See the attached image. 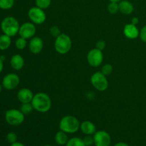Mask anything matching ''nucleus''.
Returning <instances> with one entry per match:
<instances>
[{
	"mask_svg": "<svg viewBox=\"0 0 146 146\" xmlns=\"http://www.w3.org/2000/svg\"><path fill=\"white\" fill-rule=\"evenodd\" d=\"M81 123L78 118L73 115H66L63 117L59 123L61 131L66 133H74L79 130Z\"/></svg>",
	"mask_w": 146,
	"mask_h": 146,
	"instance_id": "nucleus-2",
	"label": "nucleus"
},
{
	"mask_svg": "<svg viewBox=\"0 0 146 146\" xmlns=\"http://www.w3.org/2000/svg\"><path fill=\"white\" fill-rule=\"evenodd\" d=\"M36 32V29L35 24L32 22L24 23L22 25L20 26L19 30V34L20 37H22L26 39H31L34 36Z\"/></svg>",
	"mask_w": 146,
	"mask_h": 146,
	"instance_id": "nucleus-9",
	"label": "nucleus"
},
{
	"mask_svg": "<svg viewBox=\"0 0 146 146\" xmlns=\"http://www.w3.org/2000/svg\"><path fill=\"white\" fill-rule=\"evenodd\" d=\"M11 44V37L6 34L0 36V50H7Z\"/></svg>",
	"mask_w": 146,
	"mask_h": 146,
	"instance_id": "nucleus-19",
	"label": "nucleus"
},
{
	"mask_svg": "<svg viewBox=\"0 0 146 146\" xmlns=\"http://www.w3.org/2000/svg\"><path fill=\"white\" fill-rule=\"evenodd\" d=\"M36 6L42 9H46L51 6V0H35Z\"/></svg>",
	"mask_w": 146,
	"mask_h": 146,
	"instance_id": "nucleus-23",
	"label": "nucleus"
},
{
	"mask_svg": "<svg viewBox=\"0 0 146 146\" xmlns=\"http://www.w3.org/2000/svg\"><path fill=\"white\" fill-rule=\"evenodd\" d=\"M139 37L143 42L146 43V25L142 27L141 30H140Z\"/></svg>",
	"mask_w": 146,
	"mask_h": 146,
	"instance_id": "nucleus-31",
	"label": "nucleus"
},
{
	"mask_svg": "<svg viewBox=\"0 0 146 146\" xmlns=\"http://www.w3.org/2000/svg\"><path fill=\"white\" fill-rule=\"evenodd\" d=\"M11 146H24V145L23 143H21L17 142H17L14 143H11Z\"/></svg>",
	"mask_w": 146,
	"mask_h": 146,
	"instance_id": "nucleus-34",
	"label": "nucleus"
},
{
	"mask_svg": "<svg viewBox=\"0 0 146 146\" xmlns=\"http://www.w3.org/2000/svg\"><path fill=\"white\" fill-rule=\"evenodd\" d=\"M34 96L32 91L27 88H21L17 93V98L21 104L31 103Z\"/></svg>",
	"mask_w": 146,
	"mask_h": 146,
	"instance_id": "nucleus-13",
	"label": "nucleus"
},
{
	"mask_svg": "<svg viewBox=\"0 0 146 146\" xmlns=\"http://www.w3.org/2000/svg\"><path fill=\"white\" fill-rule=\"evenodd\" d=\"M20 25L18 20L14 17H7L1 21V29L2 32L10 37L19 34Z\"/></svg>",
	"mask_w": 146,
	"mask_h": 146,
	"instance_id": "nucleus-3",
	"label": "nucleus"
},
{
	"mask_svg": "<svg viewBox=\"0 0 146 146\" xmlns=\"http://www.w3.org/2000/svg\"><path fill=\"white\" fill-rule=\"evenodd\" d=\"M94 140L96 146H110L111 143L109 133L105 131H96L94 134Z\"/></svg>",
	"mask_w": 146,
	"mask_h": 146,
	"instance_id": "nucleus-11",
	"label": "nucleus"
},
{
	"mask_svg": "<svg viewBox=\"0 0 146 146\" xmlns=\"http://www.w3.org/2000/svg\"><path fill=\"white\" fill-rule=\"evenodd\" d=\"M43 48H44V41L42 38L38 36H34L31 38L29 44V48L32 54H39L43 50Z\"/></svg>",
	"mask_w": 146,
	"mask_h": 146,
	"instance_id": "nucleus-12",
	"label": "nucleus"
},
{
	"mask_svg": "<svg viewBox=\"0 0 146 146\" xmlns=\"http://www.w3.org/2000/svg\"><path fill=\"white\" fill-rule=\"evenodd\" d=\"M108 11L110 14H115L119 11V7H118V2H113L110 1L108 4Z\"/></svg>",
	"mask_w": 146,
	"mask_h": 146,
	"instance_id": "nucleus-24",
	"label": "nucleus"
},
{
	"mask_svg": "<svg viewBox=\"0 0 146 146\" xmlns=\"http://www.w3.org/2000/svg\"><path fill=\"white\" fill-rule=\"evenodd\" d=\"M84 142L86 146H91L94 143V137H91V135H87L84 138Z\"/></svg>",
	"mask_w": 146,
	"mask_h": 146,
	"instance_id": "nucleus-29",
	"label": "nucleus"
},
{
	"mask_svg": "<svg viewBox=\"0 0 146 146\" xmlns=\"http://www.w3.org/2000/svg\"><path fill=\"white\" fill-rule=\"evenodd\" d=\"M110 1H113V2H119L121 0H109Z\"/></svg>",
	"mask_w": 146,
	"mask_h": 146,
	"instance_id": "nucleus-37",
	"label": "nucleus"
},
{
	"mask_svg": "<svg viewBox=\"0 0 146 146\" xmlns=\"http://www.w3.org/2000/svg\"><path fill=\"white\" fill-rule=\"evenodd\" d=\"M3 68H4V61L0 59V73L2 71Z\"/></svg>",
	"mask_w": 146,
	"mask_h": 146,
	"instance_id": "nucleus-35",
	"label": "nucleus"
},
{
	"mask_svg": "<svg viewBox=\"0 0 146 146\" xmlns=\"http://www.w3.org/2000/svg\"><path fill=\"white\" fill-rule=\"evenodd\" d=\"M119 11L125 15L131 14L134 11V6L128 0H121L118 2Z\"/></svg>",
	"mask_w": 146,
	"mask_h": 146,
	"instance_id": "nucleus-16",
	"label": "nucleus"
},
{
	"mask_svg": "<svg viewBox=\"0 0 146 146\" xmlns=\"http://www.w3.org/2000/svg\"><path fill=\"white\" fill-rule=\"evenodd\" d=\"M27 39L22 38V37H19L17 39L15 42V46L17 47V49L19 50H24V48L27 47Z\"/></svg>",
	"mask_w": 146,
	"mask_h": 146,
	"instance_id": "nucleus-25",
	"label": "nucleus"
},
{
	"mask_svg": "<svg viewBox=\"0 0 146 146\" xmlns=\"http://www.w3.org/2000/svg\"><path fill=\"white\" fill-rule=\"evenodd\" d=\"M106 46V44L104 40H99V41H97L96 44V48L102 51L105 49Z\"/></svg>",
	"mask_w": 146,
	"mask_h": 146,
	"instance_id": "nucleus-30",
	"label": "nucleus"
},
{
	"mask_svg": "<svg viewBox=\"0 0 146 146\" xmlns=\"http://www.w3.org/2000/svg\"><path fill=\"white\" fill-rule=\"evenodd\" d=\"M0 59H1V61H4V60L6 59V57H5V56H4V55H1V56H0Z\"/></svg>",
	"mask_w": 146,
	"mask_h": 146,
	"instance_id": "nucleus-36",
	"label": "nucleus"
},
{
	"mask_svg": "<svg viewBox=\"0 0 146 146\" xmlns=\"http://www.w3.org/2000/svg\"><path fill=\"white\" fill-rule=\"evenodd\" d=\"M49 32L51 36H53L54 37H55V38H56L57 36H58L61 34V29L57 26H53V27H51L49 29Z\"/></svg>",
	"mask_w": 146,
	"mask_h": 146,
	"instance_id": "nucleus-27",
	"label": "nucleus"
},
{
	"mask_svg": "<svg viewBox=\"0 0 146 146\" xmlns=\"http://www.w3.org/2000/svg\"><path fill=\"white\" fill-rule=\"evenodd\" d=\"M34 107H33L31 103H25V104H22L20 108V111L24 114V115H29L32 113Z\"/></svg>",
	"mask_w": 146,
	"mask_h": 146,
	"instance_id": "nucleus-21",
	"label": "nucleus"
},
{
	"mask_svg": "<svg viewBox=\"0 0 146 146\" xmlns=\"http://www.w3.org/2000/svg\"><path fill=\"white\" fill-rule=\"evenodd\" d=\"M1 91H2V86H1V84H0V94H1Z\"/></svg>",
	"mask_w": 146,
	"mask_h": 146,
	"instance_id": "nucleus-38",
	"label": "nucleus"
},
{
	"mask_svg": "<svg viewBox=\"0 0 146 146\" xmlns=\"http://www.w3.org/2000/svg\"><path fill=\"white\" fill-rule=\"evenodd\" d=\"M138 23H139V19L138 17H133V18H132V19H131V24L137 26V24H138Z\"/></svg>",
	"mask_w": 146,
	"mask_h": 146,
	"instance_id": "nucleus-32",
	"label": "nucleus"
},
{
	"mask_svg": "<svg viewBox=\"0 0 146 146\" xmlns=\"http://www.w3.org/2000/svg\"><path fill=\"white\" fill-rule=\"evenodd\" d=\"M44 146H51V145H44Z\"/></svg>",
	"mask_w": 146,
	"mask_h": 146,
	"instance_id": "nucleus-39",
	"label": "nucleus"
},
{
	"mask_svg": "<svg viewBox=\"0 0 146 146\" xmlns=\"http://www.w3.org/2000/svg\"><path fill=\"white\" fill-rule=\"evenodd\" d=\"M136 1H140V0H136Z\"/></svg>",
	"mask_w": 146,
	"mask_h": 146,
	"instance_id": "nucleus-40",
	"label": "nucleus"
},
{
	"mask_svg": "<svg viewBox=\"0 0 146 146\" xmlns=\"http://www.w3.org/2000/svg\"><path fill=\"white\" fill-rule=\"evenodd\" d=\"M28 17L34 24H42L46 19V14L44 9L38 7H33L28 11Z\"/></svg>",
	"mask_w": 146,
	"mask_h": 146,
	"instance_id": "nucleus-7",
	"label": "nucleus"
},
{
	"mask_svg": "<svg viewBox=\"0 0 146 146\" xmlns=\"http://www.w3.org/2000/svg\"><path fill=\"white\" fill-rule=\"evenodd\" d=\"M66 146H86L84 144V140L80 138H72L69 139L66 144Z\"/></svg>",
	"mask_w": 146,
	"mask_h": 146,
	"instance_id": "nucleus-20",
	"label": "nucleus"
},
{
	"mask_svg": "<svg viewBox=\"0 0 146 146\" xmlns=\"http://www.w3.org/2000/svg\"><path fill=\"white\" fill-rule=\"evenodd\" d=\"M91 83L93 86L98 91H106L108 87V81L106 76L104 75L101 71H97L92 74Z\"/></svg>",
	"mask_w": 146,
	"mask_h": 146,
	"instance_id": "nucleus-5",
	"label": "nucleus"
},
{
	"mask_svg": "<svg viewBox=\"0 0 146 146\" xmlns=\"http://www.w3.org/2000/svg\"><path fill=\"white\" fill-rule=\"evenodd\" d=\"M72 47V41L69 36L61 33L56 38L54 41V48L60 54H66L69 52Z\"/></svg>",
	"mask_w": 146,
	"mask_h": 146,
	"instance_id": "nucleus-4",
	"label": "nucleus"
},
{
	"mask_svg": "<svg viewBox=\"0 0 146 146\" xmlns=\"http://www.w3.org/2000/svg\"><path fill=\"white\" fill-rule=\"evenodd\" d=\"M31 103L34 109L39 113L48 112L52 105L51 98L45 93H37L34 94Z\"/></svg>",
	"mask_w": 146,
	"mask_h": 146,
	"instance_id": "nucleus-1",
	"label": "nucleus"
},
{
	"mask_svg": "<svg viewBox=\"0 0 146 146\" xmlns=\"http://www.w3.org/2000/svg\"><path fill=\"white\" fill-rule=\"evenodd\" d=\"M104 61L103 51L95 48L90 50L87 54V61L93 67H98L101 65Z\"/></svg>",
	"mask_w": 146,
	"mask_h": 146,
	"instance_id": "nucleus-8",
	"label": "nucleus"
},
{
	"mask_svg": "<svg viewBox=\"0 0 146 146\" xmlns=\"http://www.w3.org/2000/svg\"><path fill=\"white\" fill-rule=\"evenodd\" d=\"M140 31L138 30L136 25L133 24H128L124 27L123 34L127 38L135 39L139 36Z\"/></svg>",
	"mask_w": 146,
	"mask_h": 146,
	"instance_id": "nucleus-14",
	"label": "nucleus"
},
{
	"mask_svg": "<svg viewBox=\"0 0 146 146\" xmlns=\"http://www.w3.org/2000/svg\"><path fill=\"white\" fill-rule=\"evenodd\" d=\"M14 4V0H0V9L4 10L10 9Z\"/></svg>",
	"mask_w": 146,
	"mask_h": 146,
	"instance_id": "nucleus-22",
	"label": "nucleus"
},
{
	"mask_svg": "<svg viewBox=\"0 0 146 146\" xmlns=\"http://www.w3.org/2000/svg\"><path fill=\"white\" fill-rule=\"evenodd\" d=\"M113 71V67L111 64H106L105 65H104L101 68V72L104 74L105 76H109L111 75V73Z\"/></svg>",
	"mask_w": 146,
	"mask_h": 146,
	"instance_id": "nucleus-26",
	"label": "nucleus"
},
{
	"mask_svg": "<svg viewBox=\"0 0 146 146\" xmlns=\"http://www.w3.org/2000/svg\"><path fill=\"white\" fill-rule=\"evenodd\" d=\"M24 115L20 110L9 109L5 112V120L9 125L17 126L24 122Z\"/></svg>",
	"mask_w": 146,
	"mask_h": 146,
	"instance_id": "nucleus-6",
	"label": "nucleus"
},
{
	"mask_svg": "<svg viewBox=\"0 0 146 146\" xmlns=\"http://www.w3.org/2000/svg\"><path fill=\"white\" fill-rule=\"evenodd\" d=\"M114 146H130L128 144L125 143H123V142H119L118 143L115 144Z\"/></svg>",
	"mask_w": 146,
	"mask_h": 146,
	"instance_id": "nucleus-33",
	"label": "nucleus"
},
{
	"mask_svg": "<svg viewBox=\"0 0 146 146\" xmlns=\"http://www.w3.org/2000/svg\"><path fill=\"white\" fill-rule=\"evenodd\" d=\"M10 65L13 69L19 71L24 66V59L20 54H14L10 59Z\"/></svg>",
	"mask_w": 146,
	"mask_h": 146,
	"instance_id": "nucleus-15",
	"label": "nucleus"
},
{
	"mask_svg": "<svg viewBox=\"0 0 146 146\" xmlns=\"http://www.w3.org/2000/svg\"><path fill=\"white\" fill-rule=\"evenodd\" d=\"M17 135L15 133L10 132L7 135V141L10 143H14L17 142Z\"/></svg>",
	"mask_w": 146,
	"mask_h": 146,
	"instance_id": "nucleus-28",
	"label": "nucleus"
},
{
	"mask_svg": "<svg viewBox=\"0 0 146 146\" xmlns=\"http://www.w3.org/2000/svg\"><path fill=\"white\" fill-rule=\"evenodd\" d=\"M68 136H67L66 133L61 131L56 133L55 135V141L58 145H66L68 142Z\"/></svg>",
	"mask_w": 146,
	"mask_h": 146,
	"instance_id": "nucleus-18",
	"label": "nucleus"
},
{
	"mask_svg": "<svg viewBox=\"0 0 146 146\" xmlns=\"http://www.w3.org/2000/svg\"><path fill=\"white\" fill-rule=\"evenodd\" d=\"M81 131L87 135H92L96 132V127L95 124L89 121H84L80 125Z\"/></svg>",
	"mask_w": 146,
	"mask_h": 146,
	"instance_id": "nucleus-17",
	"label": "nucleus"
},
{
	"mask_svg": "<svg viewBox=\"0 0 146 146\" xmlns=\"http://www.w3.org/2000/svg\"><path fill=\"white\" fill-rule=\"evenodd\" d=\"M20 83V78L16 74H8L3 78L2 86L8 91H11L17 88Z\"/></svg>",
	"mask_w": 146,
	"mask_h": 146,
	"instance_id": "nucleus-10",
	"label": "nucleus"
}]
</instances>
